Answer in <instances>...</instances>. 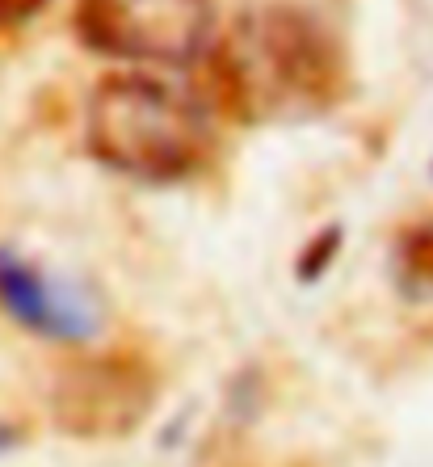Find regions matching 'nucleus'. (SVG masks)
<instances>
[{
    "instance_id": "4",
    "label": "nucleus",
    "mask_w": 433,
    "mask_h": 467,
    "mask_svg": "<svg viewBox=\"0 0 433 467\" xmlns=\"http://www.w3.org/2000/svg\"><path fill=\"white\" fill-rule=\"evenodd\" d=\"M0 312L17 328L59 346H88L101 333V304L93 291L17 249H0Z\"/></svg>"
},
{
    "instance_id": "7",
    "label": "nucleus",
    "mask_w": 433,
    "mask_h": 467,
    "mask_svg": "<svg viewBox=\"0 0 433 467\" xmlns=\"http://www.w3.org/2000/svg\"><path fill=\"white\" fill-rule=\"evenodd\" d=\"M341 244H345V232L336 228V223L320 232V236L304 249V257H299V278H304V283H315V278L333 265V257L341 253Z\"/></svg>"
},
{
    "instance_id": "9",
    "label": "nucleus",
    "mask_w": 433,
    "mask_h": 467,
    "mask_svg": "<svg viewBox=\"0 0 433 467\" xmlns=\"http://www.w3.org/2000/svg\"><path fill=\"white\" fill-rule=\"evenodd\" d=\"M13 442H17V434H13L9 425H0V451H9Z\"/></svg>"
},
{
    "instance_id": "2",
    "label": "nucleus",
    "mask_w": 433,
    "mask_h": 467,
    "mask_svg": "<svg viewBox=\"0 0 433 467\" xmlns=\"http://www.w3.org/2000/svg\"><path fill=\"white\" fill-rule=\"evenodd\" d=\"M85 143L106 169L130 182L173 185L206 164L211 122L181 88L148 72H114L88 98Z\"/></svg>"
},
{
    "instance_id": "8",
    "label": "nucleus",
    "mask_w": 433,
    "mask_h": 467,
    "mask_svg": "<svg viewBox=\"0 0 433 467\" xmlns=\"http://www.w3.org/2000/svg\"><path fill=\"white\" fill-rule=\"evenodd\" d=\"M43 9H46V0H0V26H22Z\"/></svg>"
},
{
    "instance_id": "5",
    "label": "nucleus",
    "mask_w": 433,
    "mask_h": 467,
    "mask_svg": "<svg viewBox=\"0 0 433 467\" xmlns=\"http://www.w3.org/2000/svg\"><path fill=\"white\" fill-rule=\"evenodd\" d=\"M156 400V379L139 358H88L55 391V417L67 434L114 438L139 425Z\"/></svg>"
},
{
    "instance_id": "1",
    "label": "nucleus",
    "mask_w": 433,
    "mask_h": 467,
    "mask_svg": "<svg viewBox=\"0 0 433 467\" xmlns=\"http://www.w3.org/2000/svg\"><path fill=\"white\" fill-rule=\"evenodd\" d=\"M211 55L219 106L240 122L312 119L341 98L345 55L312 13L278 5L236 17Z\"/></svg>"
},
{
    "instance_id": "3",
    "label": "nucleus",
    "mask_w": 433,
    "mask_h": 467,
    "mask_svg": "<svg viewBox=\"0 0 433 467\" xmlns=\"http://www.w3.org/2000/svg\"><path fill=\"white\" fill-rule=\"evenodd\" d=\"M72 30L80 47L106 59L190 67L211 51V0H77Z\"/></svg>"
},
{
    "instance_id": "6",
    "label": "nucleus",
    "mask_w": 433,
    "mask_h": 467,
    "mask_svg": "<svg viewBox=\"0 0 433 467\" xmlns=\"http://www.w3.org/2000/svg\"><path fill=\"white\" fill-rule=\"evenodd\" d=\"M391 270H396V283L404 295L433 299V219H421L396 236Z\"/></svg>"
}]
</instances>
